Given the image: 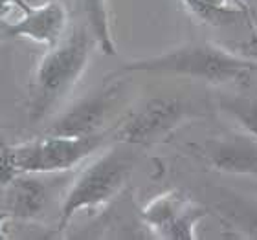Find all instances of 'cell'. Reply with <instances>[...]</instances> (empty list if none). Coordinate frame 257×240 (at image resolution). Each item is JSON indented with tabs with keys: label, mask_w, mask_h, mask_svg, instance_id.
I'll list each match as a JSON object with an SVG mask.
<instances>
[{
	"label": "cell",
	"mask_w": 257,
	"mask_h": 240,
	"mask_svg": "<svg viewBox=\"0 0 257 240\" xmlns=\"http://www.w3.org/2000/svg\"><path fill=\"white\" fill-rule=\"evenodd\" d=\"M26 4H28L26 0H0V21L6 19L11 11H15V10L22 11V8Z\"/></svg>",
	"instance_id": "obj_16"
},
{
	"label": "cell",
	"mask_w": 257,
	"mask_h": 240,
	"mask_svg": "<svg viewBox=\"0 0 257 240\" xmlns=\"http://www.w3.org/2000/svg\"><path fill=\"white\" fill-rule=\"evenodd\" d=\"M85 11L88 30L96 41V46L105 55L116 54V44L110 30V15H108V0H81Z\"/></svg>",
	"instance_id": "obj_11"
},
{
	"label": "cell",
	"mask_w": 257,
	"mask_h": 240,
	"mask_svg": "<svg viewBox=\"0 0 257 240\" xmlns=\"http://www.w3.org/2000/svg\"><path fill=\"white\" fill-rule=\"evenodd\" d=\"M220 108L230 114L246 132L257 138V97L224 96L220 97Z\"/></svg>",
	"instance_id": "obj_12"
},
{
	"label": "cell",
	"mask_w": 257,
	"mask_h": 240,
	"mask_svg": "<svg viewBox=\"0 0 257 240\" xmlns=\"http://www.w3.org/2000/svg\"><path fill=\"white\" fill-rule=\"evenodd\" d=\"M250 22H252V26H253V32H255L257 35V11H250Z\"/></svg>",
	"instance_id": "obj_19"
},
{
	"label": "cell",
	"mask_w": 257,
	"mask_h": 240,
	"mask_svg": "<svg viewBox=\"0 0 257 240\" xmlns=\"http://www.w3.org/2000/svg\"><path fill=\"white\" fill-rule=\"evenodd\" d=\"M96 41L88 28H77L63 39L39 63L33 79L32 116L43 118L50 108L57 105L61 97L68 94L79 77L85 74Z\"/></svg>",
	"instance_id": "obj_2"
},
{
	"label": "cell",
	"mask_w": 257,
	"mask_h": 240,
	"mask_svg": "<svg viewBox=\"0 0 257 240\" xmlns=\"http://www.w3.org/2000/svg\"><path fill=\"white\" fill-rule=\"evenodd\" d=\"M204 2L217 8V10H233V6H231L233 0H204Z\"/></svg>",
	"instance_id": "obj_17"
},
{
	"label": "cell",
	"mask_w": 257,
	"mask_h": 240,
	"mask_svg": "<svg viewBox=\"0 0 257 240\" xmlns=\"http://www.w3.org/2000/svg\"><path fill=\"white\" fill-rule=\"evenodd\" d=\"M255 70H257V61H255Z\"/></svg>",
	"instance_id": "obj_20"
},
{
	"label": "cell",
	"mask_w": 257,
	"mask_h": 240,
	"mask_svg": "<svg viewBox=\"0 0 257 240\" xmlns=\"http://www.w3.org/2000/svg\"><path fill=\"white\" fill-rule=\"evenodd\" d=\"M208 216V209L180 191L164 192L142 209V220L156 236L167 240H195L197 227Z\"/></svg>",
	"instance_id": "obj_7"
},
{
	"label": "cell",
	"mask_w": 257,
	"mask_h": 240,
	"mask_svg": "<svg viewBox=\"0 0 257 240\" xmlns=\"http://www.w3.org/2000/svg\"><path fill=\"white\" fill-rule=\"evenodd\" d=\"M15 167V154H13V145H8L0 141V185H6L10 180L17 176Z\"/></svg>",
	"instance_id": "obj_15"
},
{
	"label": "cell",
	"mask_w": 257,
	"mask_h": 240,
	"mask_svg": "<svg viewBox=\"0 0 257 240\" xmlns=\"http://www.w3.org/2000/svg\"><path fill=\"white\" fill-rule=\"evenodd\" d=\"M191 116L193 108L180 97H151L119 123L116 139L128 147H149L166 139Z\"/></svg>",
	"instance_id": "obj_5"
},
{
	"label": "cell",
	"mask_w": 257,
	"mask_h": 240,
	"mask_svg": "<svg viewBox=\"0 0 257 240\" xmlns=\"http://www.w3.org/2000/svg\"><path fill=\"white\" fill-rule=\"evenodd\" d=\"M202 158L226 174L257 176V138L250 132H228L202 145Z\"/></svg>",
	"instance_id": "obj_9"
},
{
	"label": "cell",
	"mask_w": 257,
	"mask_h": 240,
	"mask_svg": "<svg viewBox=\"0 0 257 240\" xmlns=\"http://www.w3.org/2000/svg\"><path fill=\"white\" fill-rule=\"evenodd\" d=\"M186 10L191 11L198 21L211 24V26H224V24H233L241 17L239 10H217L213 6L206 4L204 0H180Z\"/></svg>",
	"instance_id": "obj_14"
},
{
	"label": "cell",
	"mask_w": 257,
	"mask_h": 240,
	"mask_svg": "<svg viewBox=\"0 0 257 240\" xmlns=\"http://www.w3.org/2000/svg\"><path fill=\"white\" fill-rule=\"evenodd\" d=\"M8 220H10V214L6 213L4 209H0V240L8 238V235H6V222Z\"/></svg>",
	"instance_id": "obj_18"
},
{
	"label": "cell",
	"mask_w": 257,
	"mask_h": 240,
	"mask_svg": "<svg viewBox=\"0 0 257 240\" xmlns=\"http://www.w3.org/2000/svg\"><path fill=\"white\" fill-rule=\"evenodd\" d=\"M66 26L68 11L64 4L59 0H48L41 6H24L22 17L13 24H8L6 33L11 39H24L54 48L63 41Z\"/></svg>",
	"instance_id": "obj_8"
},
{
	"label": "cell",
	"mask_w": 257,
	"mask_h": 240,
	"mask_svg": "<svg viewBox=\"0 0 257 240\" xmlns=\"http://www.w3.org/2000/svg\"><path fill=\"white\" fill-rule=\"evenodd\" d=\"M222 213L242 235L257 240V202H233L224 205Z\"/></svg>",
	"instance_id": "obj_13"
},
{
	"label": "cell",
	"mask_w": 257,
	"mask_h": 240,
	"mask_svg": "<svg viewBox=\"0 0 257 240\" xmlns=\"http://www.w3.org/2000/svg\"><path fill=\"white\" fill-rule=\"evenodd\" d=\"M255 70V61L239 57L213 44H184L164 54L125 63L119 74L178 75L211 85L244 83Z\"/></svg>",
	"instance_id": "obj_1"
},
{
	"label": "cell",
	"mask_w": 257,
	"mask_h": 240,
	"mask_svg": "<svg viewBox=\"0 0 257 240\" xmlns=\"http://www.w3.org/2000/svg\"><path fill=\"white\" fill-rule=\"evenodd\" d=\"M123 97V81H107L101 88L92 92L90 96L83 97L74 107H70L61 118L55 119L48 128V132L61 134V136H77V138L105 132L107 123L116 114Z\"/></svg>",
	"instance_id": "obj_6"
},
{
	"label": "cell",
	"mask_w": 257,
	"mask_h": 240,
	"mask_svg": "<svg viewBox=\"0 0 257 240\" xmlns=\"http://www.w3.org/2000/svg\"><path fill=\"white\" fill-rule=\"evenodd\" d=\"M107 134H94V136H61L50 134L37 139H30L24 143L13 145L17 172H30V174H54L66 172L74 169L96 154L105 143Z\"/></svg>",
	"instance_id": "obj_4"
},
{
	"label": "cell",
	"mask_w": 257,
	"mask_h": 240,
	"mask_svg": "<svg viewBox=\"0 0 257 240\" xmlns=\"http://www.w3.org/2000/svg\"><path fill=\"white\" fill-rule=\"evenodd\" d=\"M133 167V152L125 147H112L92 160L75 178L61 203L57 231L66 229L81 211L101 207L112 202L127 185Z\"/></svg>",
	"instance_id": "obj_3"
},
{
	"label": "cell",
	"mask_w": 257,
	"mask_h": 240,
	"mask_svg": "<svg viewBox=\"0 0 257 240\" xmlns=\"http://www.w3.org/2000/svg\"><path fill=\"white\" fill-rule=\"evenodd\" d=\"M41 176L43 174L21 172L4 185V211L10 218L30 222L44 213L52 189Z\"/></svg>",
	"instance_id": "obj_10"
}]
</instances>
